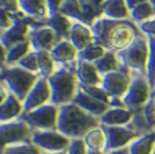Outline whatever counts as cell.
<instances>
[{"label":"cell","instance_id":"obj_5","mask_svg":"<svg viewBox=\"0 0 155 154\" xmlns=\"http://www.w3.org/2000/svg\"><path fill=\"white\" fill-rule=\"evenodd\" d=\"M120 65L127 71H137L146 75L148 58V39L145 35L138 36L124 50L116 52Z\"/></svg>","mask_w":155,"mask_h":154},{"label":"cell","instance_id":"obj_42","mask_svg":"<svg viewBox=\"0 0 155 154\" xmlns=\"http://www.w3.org/2000/svg\"><path fill=\"white\" fill-rule=\"evenodd\" d=\"M13 25V16L12 14L7 13L2 8H0V29L7 30Z\"/></svg>","mask_w":155,"mask_h":154},{"label":"cell","instance_id":"obj_13","mask_svg":"<svg viewBox=\"0 0 155 154\" xmlns=\"http://www.w3.org/2000/svg\"><path fill=\"white\" fill-rule=\"evenodd\" d=\"M131 84V77L129 73H124L120 71L111 72L102 77L101 87L110 97L123 99L129 89Z\"/></svg>","mask_w":155,"mask_h":154},{"label":"cell","instance_id":"obj_53","mask_svg":"<svg viewBox=\"0 0 155 154\" xmlns=\"http://www.w3.org/2000/svg\"><path fill=\"white\" fill-rule=\"evenodd\" d=\"M153 154H155V147H154V151H153Z\"/></svg>","mask_w":155,"mask_h":154},{"label":"cell","instance_id":"obj_41","mask_svg":"<svg viewBox=\"0 0 155 154\" xmlns=\"http://www.w3.org/2000/svg\"><path fill=\"white\" fill-rule=\"evenodd\" d=\"M138 27L146 37H155V18L143 22Z\"/></svg>","mask_w":155,"mask_h":154},{"label":"cell","instance_id":"obj_48","mask_svg":"<svg viewBox=\"0 0 155 154\" xmlns=\"http://www.w3.org/2000/svg\"><path fill=\"white\" fill-rule=\"evenodd\" d=\"M41 154H67V151H66V152H56V153H50V152L41 151Z\"/></svg>","mask_w":155,"mask_h":154},{"label":"cell","instance_id":"obj_30","mask_svg":"<svg viewBox=\"0 0 155 154\" xmlns=\"http://www.w3.org/2000/svg\"><path fill=\"white\" fill-rule=\"evenodd\" d=\"M30 51H31V46H30V42L28 39L22 42V43H19V44L12 46L9 50H7L5 66H14V65H16L22 58L27 56Z\"/></svg>","mask_w":155,"mask_h":154},{"label":"cell","instance_id":"obj_12","mask_svg":"<svg viewBox=\"0 0 155 154\" xmlns=\"http://www.w3.org/2000/svg\"><path fill=\"white\" fill-rule=\"evenodd\" d=\"M105 135V148L104 153H109L111 151H116L120 148L127 147L130 144L137 138L141 137L137 132L130 130L126 126H107L101 125Z\"/></svg>","mask_w":155,"mask_h":154},{"label":"cell","instance_id":"obj_1","mask_svg":"<svg viewBox=\"0 0 155 154\" xmlns=\"http://www.w3.org/2000/svg\"><path fill=\"white\" fill-rule=\"evenodd\" d=\"M94 42L105 50L118 52L127 48L138 36L143 35L132 20L97 19L91 27Z\"/></svg>","mask_w":155,"mask_h":154},{"label":"cell","instance_id":"obj_18","mask_svg":"<svg viewBox=\"0 0 155 154\" xmlns=\"http://www.w3.org/2000/svg\"><path fill=\"white\" fill-rule=\"evenodd\" d=\"M75 75L79 84L87 86H101L102 75L98 73L97 69L93 63L77 60Z\"/></svg>","mask_w":155,"mask_h":154},{"label":"cell","instance_id":"obj_23","mask_svg":"<svg viewBox=\"0 0 155 154\" xmlns=\"http://www.w3.org/2000/svg\"><path fill=\"white\" fill-rule=\"evenodd\" d=\"M102 18L110 20H131L125 0H105Z\"/></svg>","mask_w":155,"mask_h":154},{"label":"cell","instance_id":"obj_26","mask_svg":"<svg viewBox=\"0 0 155 154\" xmlns=\"http://www.w3.org/2000/svg\"><path fill=\"white\" fill-rule=\"evenodd\" d=\"M21 12L28 18L34 20H43L48 16L46 12V1H36V0H20Z\"/></svg>","mask_w":155,"mask_h":154},{"label":"cell","instance_id":"obj_37","mask_svg":"<svg viewBox=\"0 0 155 154\" xmlns=\"http://www.w3.org/2000/svg\"><path fill=\"white\" fill-rule=\"evenodd\" d=\"M23 70L28 71L34 74H38V63H37V52L36 51H30L27 56L22 58L19 63L16 64ZM39 75V74H38Z\"/></svg>","mask_w":155,"mask_h":154},{"label":"cell","instance_id":"obj_52","mask_svg":"<svg viewBox=\"0 0 155 154\" xmlns=\"http://www.w3.org/2000/svg\"><path fill=\"white\" fill-rule=\"evenodd\" d=\"M2 32H4V30H2V29H0V35H1Z\"/></svg>","mask_w":155,"mask_h":154},{"label":"cell","instance_id":"obj_34","mask_svg":"<svg viewBox=\"0 0 155 154\" xmlns=\"http://www.w3.org/2000/svg\"><path fill=\"white\" fill-rule=\"evenodd\" d=\"M148 39V58L146 65V77L152 90L155 88V37H147Z\"/></svg>","mask_w":155,"mask_h":154},{"label":"cell","instance_id":"obj_10","mask_svg":"<svg viewBox=\"0 0 155 154\" xmlns=\"http://www.w3.org/2000/svg\"><path fill=\"white\" fill-rule=\"evenodd\" d=\"M30 42L32 51H48L50 52L60 42L56 32L51 28L41 26L37 20H35L29 27V32L27 36Z\"/></svg>","mask_w":155,"mask_h":154},{"label":"cell","instance_id":"obj_8","mask_svg":"<svg viewBox=\"0 0 155 154\" xmlns=\"http://www.w3.org/2000/svg\"><path fill=\"white\" fill-rule=\"evenodd\" d=\"M32 131L34 130L20 118L11 122L0 123V154L11 145L30 141Z\"/></svg>","mask_w":155,"mask_h":154},{"label":"cell","instance_id":"obj_19","mask_svg":"<svg viewBox=\"0 0 155 154\" xmlns=\"http://www.w3.org/2000/svg\"><path fill=\"white\" fill-rule=\"evenodd\" d=\"M133 114V111L126 108H109L100 117V123L107 126H126L131 122Z\"/></svg>","mask_w":155,"mask_h":154},{"label":"cell","instance_id":"obj_6","mask_svg":"<svg viewBox=\"0 0 155 154\" xmlns=\"http://www.w3.org/2000/svg\"><path fill=\"white\" fill-rule=\"evenodd\" d=\"M131 84L122 99L124 107L133 112L141 110L152 97V88L147 77L137 71H130Z\"/></svg>","mask_w":155,"mask_h":154},{"label":"cell","instance_id":"obj_46","mask_svg":"<svg viewBox=\"0 0 155 154\" xmlns=\"http://www.w3.org/2000/svg\"><path fill=\"white\" fill-rule=\"evenodd\" d=\"M107 154H130L129 146H127V147L120 148V149H116V151H111V152H109V153H107Z\"/></svg>","mask_w":155,"mask_h":154},{"label":"cell","instance_id":"obj_50","mask_svg":"<svg viewBox=\"0 0 155 154\" xmlns=\"http://www.w3.org/2000/svg\"><path fill=\"white\" fill-rule=\"evenodd\" d=\"M150 4H152V6H153V8H154L155 11V0H150Z\"/></svg>","mask_w":155,"mask_h":154},{"label":"cell","instance_id":"obj_54","mask_svg":"<svg viewBox=\"0 0 155 154\" xmlns=\"http://www.w3.org/2000/svg\"><path fill=\"white\" fill-rule=\"evenodd\" d=\"M154 89H155V88H154Z\"/></svg>","mask_w":155,"mask_h":154},{"label":"cell","instance_id":"obj_40","mask_svg":"<svg viewBox=\"0 0 155 154\" xmlns=\"http://www.w3.org/2000/svg\"><path fill=\"white\" fill-rule=\"evenodd\" d=\"M67 154H87V147L82 139H73L67 149Z\"/></svg>","mask_w":155,"mask_h":154},{"label":"cell","instance_id":"obj_9","mask_svg":"<svg viewBox=\"0 0 155 154\" xmlns=\"http://www.w3.org/2000/svg\"><path fill=\"white\" fill-rule=\"evenodd\" d=\"M30 141L38 149L44 152H50V153L66 152L71 145V139L59 133L58 131L35 130L32 131Z\"/></svg>","mask_w":155,"mask_h":154},{"label":"cell","instance_id":"obj_17","mask_svg":"<svg viewBox=\"0 0 155 154\" xmlns=\"http://www.w3.org/2000/svg\"><path fill=\"white\" fill-rule=\"evenodd\" d=\"M72 102L77 104L78 107H80L81 109H84V111H87L88 114L95 116V117H98V118L110 108L108 104L100 102L89 95H87L81 89H79V87H78L77 94H75Z\"/></svg>","mask_w":155,"mask_h":154},{"label":"cell","instance_id":"obj_14","mask_svg":"<svg viewBox=\"0 0 155 154\" xmlns=\"http://www.w3.org/2000/svg\"><path fill=\"white\" fill-rule=\"evenodd\" d=\"M51 101V89L48 82V79L39 78L37 82L34 85L31 90L22 102L23 112H29L34 109L48 104Z\"/></svg>","mask_w":155,"mask_h":154},{"label":"cell","instance_id":"obj_21","mask_svg":"<svg viewBox=\"0 0 155 154\" xmlns=\"http://www.w3.org/2000/svg\"><path fill=\"white\" fill-rule=\"evenodd\" d=\"M52 59L58 65H70L77 62L78 50L72 45L70 41H60L51 51Z\"/></svg>","mask_w":155,"mask_h":154},{"label":"cell","instance_id":"obj_45","mask_svg":"<svg viewBox=\"0 0 155 154\" xmlns=\"http://www.w3.org/2000/svg\"><path fill=\"white\" fill-rule=\"evenodd\" d=\"M7 96H8V92H7V89L2 85L0 84V104L6 100Z\"/></svg>","mask_w":155,"mask_h":154},{"label":"cell","instance_id":"obj_4","mask_svg":"<svg viewBox=\"0 0 155 154\" xmlns=\"http://www.w3.org/2000/svg\"><path fill=\"white\" fill-rule=\"evenodd\" d=\"M38 74H34L19 66H4L0 71V84H5L8 93L13 94L20 102H23L34 85L39 79Z\"/></svg>","mask_w":155,"mask_h":154},{"label":"cell","instance_id":"obj_29","mask_svg":"<svg viewBox=\"0 0 155 154\" xmlns=\"http://www.w3.org/2000/svg\"><path fill=\"white\" fill-rule=\"evenodd\" d=\"M82 140H84L87 149L103 152L104 148H105V135H104L103 130L101 129V125L98 128L91 130L84 136Z\"/></svg>","mask_w":155,"mask_h":154},{"label":"cell","instance_id":"obj_38","mask_svg":"<svg viewBox=\"0 0 155 154\" xmlns=\"http://www.w3.org/2000/svg\"><path fill=\"white\" fill-rule=\"evenodd\" d=\"M0 8L6 11L7 13L16 15V14L22 13L20 9L19 1H13V0H0Z\"/></svg>","mask_w":155,"mask_h":154},{"label":"cell","instance_id":"obj_51","mask_svg":"<svg viewBox=\"0 0 155 154\" xmlns=\"http://www.w3.org/2000/svg\"><path fill=\"white\" fill-rule=\"evenodd\" d=\"M4 66H5V65H0V71H1V69H2Z\"/></svg>","mask_w":155,"mask_h":154},{"label":"cell","instance_id":"obj_27","mask_svg":"<svg viewBox=\"0 0 155 154\" xmlns=\"http://www.w3.org/2000/svg\"><path fill=\"white\" fill-rule=\"evenodd\" d=\"M155 147V131L143 135L129 145L130 154H153Z\"/></svg>","mask_w":155,"mask_h":154},{"label":"cell","instance_id":"obj_28","mask_svg":"<svg viewBox=\"0 0 155 154\" xmlns=\"http://www.w3.org/2000/svg\"><path fill=\"white\" fill-rule=\"evenodd\" d=\"M59 13L72 20L73 22H80L84 25V15L79 0H65L60 1Z\"/></svg>","mask_w":155,"mask_h":154},{"label":"cell","instance_id":"obj_3","mask_svg":"<svg viewBox=\"0 0 155 154\" xmlns=\"http://www.w3.org/2000/svg\"><path fill=\"white\" fill-rule=\"evenodd\" d=\"M77 62L70 65H59L56 67L54 73L48 79L51 89L50 103L60 107L71 103L78 92L79 81L75 75Z\"/></svg>","mask_w":155,"mask_h":154},{"label":"cell","instance_id":"obj_44","mask_svg":"<svg viewBox=\"0 0 155 154\" xmlns=\"http://www.w3.org/2000/svg\"><path fill=\"white\" fill-rule=\"evenodd\" d=\"M6 56H7V50L5 49V46L1 44V42H0V65H5Z\"/></svg>","mask_w":155,"mask_h":154},{"label":"cell","instance_id":"obj_47","mask_svg":"<svg viewBox=\"0 0 155 154\" xmlns=\"http://www.w3.org/2000/svg\"><path fill=\"white\" fill-rule=\"evenodd\" d=\"M87 154H105L102 151H91V149H87Z\"/></svg>","mask_w":155,"mask_h":154},{"label":"cell","instance_id":"obj_32","mask_svg":"<svg viewBox=\"0 0 155 154\" xmlns=\"http://www.w3.org/2000/svg\"><path fill=\"white\" fill-rule=\"evenodd\" d=\"M107 50L104 49L102 45L97 44V43H91L88 46H86L84 49L78 51L77 60H84L88 63H95L101 57H103Z\"/></svg>","mask_w":155,"mask_h":154},{"label":"cell","instance_id":"obj_2","mask_svg":"<svg viewBox=\"0 0 155 154\" xmlns=\"http://www.w3.org/2000/svg\"><path fill=\"white\" fill-rule=\"evenodd\" d=\"M101 125L100 118L88 114L73 102L58 108L57 131L68 139H84L91 130Z\"/></svg>","mask_w":155,"mask_h":154},{"label":"cell","instance_id":"obj_31","mask_svg":"<svg viewBox=\"0 0 155 154\" xmlns=\"http://www.w3.org/2000/svg\"><path fill=\"white\" fill-rule=\"evenodd\" d=\"M37 63H38V74L41 78L49 79L56 71V63L53 62L50 52H37Z\"/></svg>","mask_w":155,"mask_h":154},{"label":"cell","instance_id":"obj_35","mask_svg":"<svg viewBox=\"0 0 155 154\" xmlns=\"http://www.w3.org/2000/svg\"><path fill=\"white\" fill-rule=\"evenodd\" d=\"M78 87H79V89H81L87 95H89V96H91L93 99L97 100V101H100V102L105 103L110 107L111 97L105 93V90L101 86H87V85L79 84Z\"/></svg>","mask_w":155,"mask_h":154},{"label":"cell","instance_id":"obj_15","mask_svg":"<svg viewBox=\"0 0 155 154\" xmlns=\"http://www.w3.org/2000/svg\"><path fill=\"white\" fill-rule=\"evenodd\" d=\"M130 11L131 20L137 26L155 18V11L150 0H125Z\"/></svg>","mask_w":155,"mask_h":154},{"label":"cell","instance_id":"obj_24","mask_svg":"<svg viewBox=\"0 0 155 154\" xmlns=\"http://www.w3.org/2000/svg\"><path fill=\"white\" fill-rule=\"evenodd\" d=\"M93 64L95 65V67L97 69L98 73H100L102 77L105 75V74H108V73L117 72V71H120V72L129 73L130 74V71H127L126 69H124L123 66L120 65L115 51L107 50V52L104 53L103 57H101L98 60H96V62L93 63Z\"/></svg>","mask_w":155,"mask_h":154},{"label":"cell","instance_id":"obj_7","mask_svg":"<svg viewBox=\"0 0 155 154\" xmlns=\"http://www.w3.org/2000/svg\"><path fill=\"white\" fill-rule=\"evenodd\" d=\"M19 118L26 122L34 131H57L58 107L48 103L29 112H23Z\"/></svg>","mask_w":155,"mask_h":154},{"label":"cell","instance_id":"obj_43","mask_svg":"<svg viewBox=\"0 0 155 154\" xmlns=\"http://www.w3.org/2000/svg\"><path fill=\"white\" fill-rule=\"evenodd\" d=\"M59 6L60 1H54V0H49L46 1V12L48 16H53L56 14H59ZM46 16V18H48Z\"/></svg>","mask_w":155,"mask_h":154},{"label":"cell","instance_id":"obj_20","mask_svg":"<svg viewBox=\"0 0 155 154\" xmlns=\"http://www.w3.org/2000/svg\"><path fill=\"white\" fill-rule=\"evenodd\" d=\"M70 42L78 51L94 43V35L91 27L80 22H73L71 32H70Z\"/></svg>","mask_w":155,"mask_h":154},{"label":"cell","instance_id":"obj_11","mask_svg":"<svg viewBox=\"0 0 155 154\" xmlns=\"http://www.w3.org/2000/svg\"><path fill=\"white\" fill-rule=\"evenodd\" d=\"M13 16V25L7 30L0 35V42L5 46L6 50H9L12 46L27 41L29 27L35 21L31 18H28L23 13L12 15Z\"/></svg>","mask_w":155,"mask_h":154},{"label":"cell","instance_id":"obj_39","mask_svg":"<svg viewBox=\"0 0 155 154\" xmlns=\"http://www.w3.org/2000/svg\"><path fill=\"white\" fill-rule=\"evenodd\" d=\"M142 112H143V116H145L146 121L148 123V125L153 130H155V110L154 107H153L152 100H149V102L142 108Z\"/></svg>","mask_w":155,"mask_h":154},{"label":"cell","instance_id":"obj_49","mask_svg":"<svg viewBox=\"0 0 155 154\" xmlns=\"http://www.w3.org/2000/svg\"><path fill=\"white\" fill-rule=\"evenodd\" d=\"M150 100H152V102H153V107H154V110H155V95H152Z\"/></svg>","mask_w":155,"mask_h":154},{"label":"cell","instance_id":"obj_36","mask_svg":"<svg viewBox=\"0 0 155 154\" xmlns=\"http://www.w3.org/2000/svg\"><path fill=\"white\" fill-rule=\"evenodd\" d=\"M1 154H41V149L31 144V141H28L11 145L5 148Z\"/></svg>","mask_w":155,"mask_h":154},{"label":"cell","instance_id":"obj_16","mask_svg":"<svg viewBox=\"0 0 155 154\" xmlns=\"http://www.w3.org/2000/svg\"><path fill=\"white\" fill-rule=\"evenodd\" d=\"M41 26H45L51 28L60 41H70V32H71L73 21L66 18L61 14H56L53 16H48L43 20H38Z\"/></svg>","mask_w":155,"mask_h":154},{"label":"cell","instance_id":"obj_22","mask_svg":"<svg viewBox=\"0 0 155 154\" xmlns=\"http://www.w3.org/2000/svg\"><path fill=\"white\" fill-rule=\"evenodd\" d=\"M23 114V105L13 94L8 93V96L0 104V123L11 122L18 119Z\"/></svg>","mask_w":155,"mask_h":154},{"label":"cell","instance_id":"obj_33","mask_svg":"<svg viewBox=\"0 0 155 154\" xmlns=\"http://www.w3.org/2000/svg\"><path fill=\"white\" fill-rule=\"evenodd\" d=\"M126 128H129L130 130L134 131V132H137L138 135H140V136L147 135L149 132L155 131V130H153V129L148 125V123H147L145 116H143L142 109L139 110V111H136V112L133 114V117H132L131 122L126 125Z\"/></svg>","mask_w":155,"mask_h":154},{"label":"cell","instance_id":"obj_25","mask_svg":"<svg viewBox=\"0 0 155 154\" xmlns=\"http://www.w3.org/2000/svg\"><path fill=\"white\" fill-rule=\"evenodd\" d=\"M82 15H84V25L91 27L97 19L103 15V4L104 1L98 0H79Z\"/></svg>","mask_w":155,"mask_h":154}]
</instances>
